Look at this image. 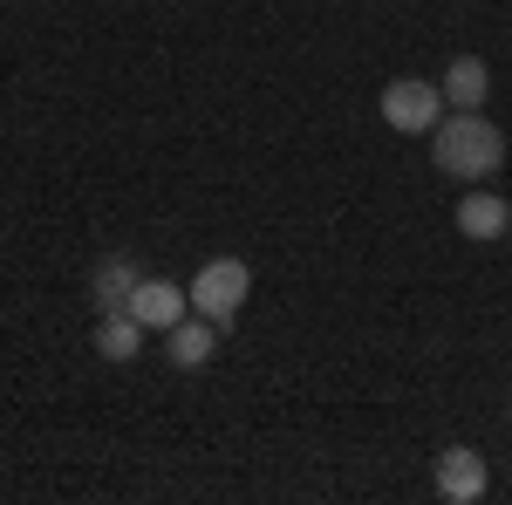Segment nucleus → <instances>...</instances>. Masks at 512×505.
Returning a JSON list of instances; mask_svg holds the SVG:
<instances>
[{
    "instance_id": "obj_6",
    "label": "nucleus",
    "mask_w": 512,
    "mask_h": 505,
    "mask_svg": "<svg viewBox=\"0 0 512 505\" xmlns=\"http://www.w3.org/2000/svg\"><path fill=\"white\" fill-rule=\"evenodd\" d=\"M212 355H219V321L198 314V321H171L164 328V362L171 369H205Z\"/></svg>"
},
{
    "instance_id": "obj_12",
    "label": "nucleus",
    "mask_w": 512,
    "mask_h": 505,
    "mask_svg": "<svg viewBox=\"0 0 512 505\" xmlns=\"http://www.w3.org/2000/svg\"><path fill=\"white\" fill-rule=\"evenodd\" d=\"M506 239H512V233H506Z\"/></svg>"
},
{
    "instance_id": "obj_7",
    "label": "nucleus",
    "mask_w": 512,
    "mask_h": 505,
    "mask_svg": "<svg viewBox=\"0 0 512 505\" xmlns=\"http://www.w3.org/2000/svg\"><path fill=\"white\" fill-rule=\"evenodd\" d=\"M185 308H192V294H185L178 280H151V273H144L137 294H130V314H137L144 328H158V335L171 328V321H185Z\"/></svg>"
},
{
    "instance_id": "obj_2",
    "label": "nucleus",
    "mask_w": 512,
    "mask_h": 505,
    "mask_svg": "<svg viewBox=\"0 0 512 505\" xmlns=\"http://www.w3.org/2000/svg\"><path fill=\"white\" fill-rule=\"evenodd\" d=\"M192 314H205V321H239V308H246V294H253V267L246 260H205V267L192 273Z\"/></svg>"
},
{
    "instance_id": "obj_10",
    "label": "nucleus",
    "mask_w": 512,
    "mask_h": 505,
    "mask_svg": "<svg viewBox=\"0 0 512 505\" xmlns=\"http://www.w3.org/2000/svg\"><path fill=\"white\" fill-rule=\"evenodd\" d=\"M144 335H151V328H144L130 308L103 314V328H96V355H103V362H137V355H144Z\"/></svg>"
},
{
    "instance_id": "obj_5",
    "label": "nucleus",
    "mask_w": 512,
    "mask_h": 505,
    "mask_svg": "<svg viewBox=\"0 0 512 505\" xmlns=\"http://www.w3.org/2000/svg\"><path fill=\"white\" fill-rule=\"evenodd\" d=\"M458 233H465V239H478V246L506 239V233H512V205H506L499 192H485V185H478V192H465V198H458Z\"/></svg>"
},
{
    "instance_id": "obj_4",
    "label": "nucleus",
    "mask_w": 512,
    "mask_h": 505,
    "mask_svg": "<svg viewBox=\"0 0 512 505\" xmlns=\"http://www.w3.org/2000/svg\"><path fill=\"white\" fill-rule=\"evenodd\" d=\"M492 492V471L478 458L472 444H451V451H437V499L444 505H478Z\"/></svg>"
},
{
    "instance_id": "obj_8",
    "label": "nucleus",
    "mask_w": 512,
    "mask_h": 505,
    "mask_svg": "<svg viewBox=\"0 0 512 505\" xmlns=\"http://www.w3.org/2000/svg\"><path fill=\"white\" fill-rule=\"evenodd\" d=\"M137 280H144V267H137L130 253H110V260H96L89 294H96V308H103V314H123V308H130V294H137Z\"/></svg>"
},
{
    "instance_id": "obj_1",
    "label": "nucleus",
    "mask_w": 512,
    "mask_h": 505,
    "mask_svg": "<svg viewBox=\"0 0 512 505\" xmlns=\"http://www.w3.org/2000/svg\"><path fill=\"white\" fill-rule=\"evenodd\" d=\"M431 164L444 178H458V185H485V178L506 171V130L485 110H451L431 130Z\"/></svg>"
},
{
    "instance_id": "obj_9",
    "label": "nucleus",
    "mask_w": 512,
    "mask_h": 505,
    "mask_svg": "<svg viewBox=\"0 0 512 505\" xmlns=\"http://www.w3.org/2000/svg\"><path fill=\"white\" fill-rule=\"evenodd\" d=\"M444 103L451 110H485V96H492V69L478 62V55H451V69H444Z\"/></svg>"
},
{
    "instance_id": "obj_11",
    "label": "nucleus",
    "mask_w": 512,
    "mask_h": 505,
    "mask_svg": "<svg viewBox=\"0 0 512 505\" xmlns=\"http://www.w3.org/2000/svg\"><path fill=\"white\" fill-rule=\"evenodd\" d=\"M506 417H512V410H506Z\"/></svg>"
},
{
    "instance_id": "obj_3",
    "label": "nucleus",
    "mask_w": 512,
    "mask_h": 505,
    "mask_svg": "<svg viewBox=\"0 0 512 505\" xmlns=\"http://www.w3.org/2000/svg\"><path fill=\"white\" fill-rule=\"evenodd\" d=\"M383 123L390 130H403V137H431L437 130V117H444V89L437 82H424V76H396L390 89H383Z\"/></svg>"
}]
</instances>
